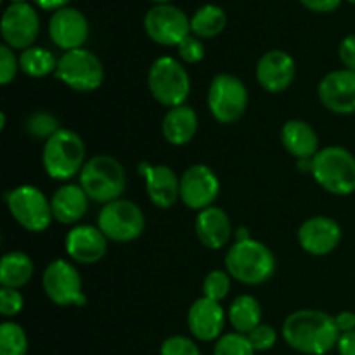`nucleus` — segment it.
<instances>
[{"label": "nucleus", "instance_id": "nucleus-47", "mask_svg": "<svg viewBox=\"0 0 355 355\" xmlns=\"http://www.w3.org/2000/svg\"><path fill=\"white\" fill-rule=\"evenodd\" d=\"M19 2H26V0H10V3H19Z\"/></svg>", "mask_w": 355, "mask_h": 355}, {"label": "nucleus", "instance_id": "nucleus-18", "mask_svg": "<svg viewBox=\"0 0 355 355\" xmlns=\"http://www.w3.org/2000/svg\"><path fill=\"white\" fill-rule=\"evenodd\" d=\"M295 75H297V62L291 54L281 49L266 52L257 62V82L270 94L284 92L293 83Z\"/></svg>", "mask_w": 355, "mask_h": 355}, {"label": "nucleus", "instance_id": "nucleus-25", "mask_svg": "<svg viewBox=\"0 0 355 355\" xmlns=\"http://www.w3.org/2000/svg\"><path fill=\"white\" fill-rule=\"evenodd\" d=\"M198 125L200 120L196 111L187 104H182L166 111L162 121V134L168 144L186 146L196 135Z\"/></svg>", "mask_w": 355, "mask_h": 355}, {"label": "nucleus", "instance_id": "nucleus-30", "mask_svg": "<svg viewBox=\"0 0 355 355\" xmlns=\"http://www.w3.org/2000/svg\"><path fill=\"white\" fill-rule=\"evenodd\" d=\"M28 336L17 322L6 321L0 324V355H26Z\"/></svg>", "mask_w": 355, "mask_h": 355}, {"label": "nucleus", "instance_id": "nucleus-31", "mask_svg": "<svg viewBox=\"0 0 355 355\" xmlns=\"http://www.w3.org/2000/svg\"><path fill=\"white\" fill-rule=\"evenodd\" d=\"M24 128H26V132L31 137L44 142H47L52 135L61 130L58 118L54 114L47 113V111H35V113H31L28 116L26 123H24Z\"/></svg>", "mask_w": 355, "mask_h": 355}, {"label": "nucleus", "instance_id": "nucleus-39", "mask_svg": "<svg viewBox=\"0 0 355 355\" xmlns=\"http://www.w3.org/2000/svg\"><path fill=\"white\" fill-rule=\"evenodd\" d=\"M338 55L345 69L355 71V33L347 35L338 47Z\"/></svg>", "mask_w": 355, "mask_h": 355}, {"label": "nucleus", "instance_id": "nucleus-9", "mask_svg": "<svg viewBox=\"0 0 355 355\" xmlns=\"http://www.w3.org/2000/svg\"><path fill=\"white\" fill-rule=\"evenodd\" d=\"M55 76L75 92H94L104 82V68L94 52L87 49L68 51L58 59Z\"/></svg>", "mask_w": 355, "mask_h": 355}, {"label": "nucleus", "instance_id": "nucleus-21", "mask_svg": "<svg viewBox=\"0 0 355 355\" xmlns=\"http://www.w3.org/2000/svg\"><path fill=\"white\" fill-rule=\"evenodd\" d=\"M225 326V311L218 302L198 298L187 312V328L200 342H217Z\"/></svg>", "mask_w": 355, "mask_h": 355}, {"label": "nucleus", "instance_id": "nucleus-26", "mask_svg": "<svg viewBox=\"0 0 355 355\" xmlns=\"http://www.w3.org/2000/svg\"><path fill=\"white\" fill-rule=\"evenodd\" d=\"M35 272L33 260L30 255L24 252L14 250V252L6 253L0 262V284L2 288H12V290H19V288L26 286L31 281Z\"/></svg>", "mask_w": 355, "mask_h": 355}, {"label": "nucleus", "instance_id": "nucleus-19", "mask_svg": "<svg viewBox=\"0 0 355 355\" xmlns=\"http://www.w3.org/2000/svg\"><path fill=\"white\" fill-rule=\"evenodd\" d=\"M139 173L146 180L149 201L159 210H168L180 200V179L175 170L166 165L139 163Z\"/></svg>", "mask_w": 355, "mask_h": 355}, {"label": "nucleus", "instance_id": "nucleus-23", "mask_svg": "<svg viewBox=\"0 0 355 355\" xmlns=\"http://www.w3.org/2000/svg\"><path fill=\"white\" fill-rule=\"evenodd\" d=\"M90 198L80 184H64L51 198L54 220L62 225H75L89 211Z\"/></svg>", "mask_w": 355, "mask_h": 355}, {"label": "nucleus", "instance_id": "nucleus-5", "mask_svg": "<svg viewBox=\"0 0 355 355\" xmlns=\"http://www.w3.org/2000/svg\"><path fill=\"white\" fill-rule=\"evenodd\" d=\"M312 177L315 182L335 196L355 193V156L343 146L322 148L312 158Z\"/></svg>", "mask_w": 355, "mask_h": 355}, {"label": "nucleus", "instance_id": "nucleus-44", "mask_svg": "<svg viewBox=\"0 0 355 355\" xmlns=\"http://www.w3.org/2000/svg\"><path fill=\"white\" fill-rule=\"evenodd\" d=\"M248 239H252V234H250L248 227L236 229V241H248Z\"/></svg>", "mask_w": 355, "mask_h": 355}, {"label": "nucleus", "instance_id": "nucleus-27", "mask_svg": "<svg viewBox=\"0 0 355 355\" xmlns=\"http://www.w3.org/2000/svg\"><path fill=\"white\" fill-rule=\"evenodd\" d=\"M227 318L236 333L248 335L262 324V305L252 295H239L229 307Z\"/></svg>", "mask_w": 355, "mask_h": 355}, {"label": "nucleus", "instance_id": "nucleus-36", "mask_svg": "<svg viewBox=\"0 0 355 355\" xmlns=\"http://www.w3.org/2000/svg\"><path fill=\"white\" fill-rule=\"evenodd\" d=\"M246 336H248L250 343H252V347L255 349V352H267V350L272 349L277 342V331L270 324H266V322L257 326V328L253 329V331H250Z\"/></svg>", "mask_w": 355, "mask_h": 355}, {"label": "nucleus", "instance_id": "nucleus-28", "mask_svg": "<svg viewBox=\"0 0 355 355\" xmlns=\"http://www.w3.org/2000/svg\"><path fill=\"white\" fill-rule=\"evenodd\" d=\"M225 26H227L225 10L215 3H207V6L200 7L191 17V33L201 40L218 37L225 30Z\"/></svg>", "mask_w": 355, "mask_h": 355}, {"label": "nucleus", "instance_id": "nucleus-20", "mask_svg": "<svg viewBox=\"0 0 355 355\" xmlns=\"http://www.w3.org/2000/svg\"><path fill=\"white\" fill-rule=\"evenodd\" d=\"M110 239L97 225H75L69 229L64 239V248L69 259L82 266H94L101 262L107 252Z\"/></svg>", "mask_w": 355, "mask_h": 355}, {"label": "nucleus", "instance_id": "nucleus-46", "mask_svg": "<svg viewBox=\"0 0 355 355\" xmlns=\"http://www.w3.org/2000/svg\"><path fill=\"white\" fill-rule=\"evenodd\" d=\"M151 2H155V3H170L172 0H151Z\"/></svg>", "mask_w": 355, "mask_h": 355}, {"label": "nucleus", "instance_id": "nucleus-1", "mask_svg": "<svg viewBox=\"0 0 355 355\" xmlns=\"http://www.w3.org/2000/svg\"><path fill=\"white\" fill-rule=\"evenodd\" d=\"M283 338L297 352L305 355H326L340 340L335 318L322 311L302 309L288 315L283 322Z\"/></svg>", "mask_w": 355, "mask_h": 355}, {"label": "nucleus", "instance_id": "nucleus-6", "mask_svg": "<svg viewBox=\"0 0 355 355\" xmlns=\"http://www.w3.org/2000/svg\"><path fill=\"white\" fill-rule=\"evenodd\" d=\"M148 87L156 103L172 110L186 104L191 94V76L180 59L162 55L149 66Z\"/></svg>", "mask_w": 355, "mask_h": 355}, {"label": "nucleus", "instance_id": "nucleus-8", "mask_svg": "<svg viewBox=\"0 0 355 355\" xmlns=\"http://www.w3.org/2000/svg\"><path fill=\"white\" fill-rule=\"evenodd\" d=\"M97 227L110 241L130 243L142 236L146 229L144 211L130 200H114L103 205L97 215Z\"/></svg>", "mask_w": 355, "mask_h": 355}, {"label": "nucleus", "instance_id": "nucleus-7", "mask_svg": "<svg viewBox=\"0 0 355 355\" xmlns=\"http://www.w3.org/2000/svg\"><path fill=\"white\" fill-rule=\"evenodd\" d=\"M211 116L222 125L236 123L248 107V90L241 78L231 73H218L214 76L207 96Z\"/></svg>", "mask_w": 355, "mask_h": 355}, {"label": "nucleus", "instance_id": "nucleus-17", "mask_svg": "<svg viewBox=\"0 0 355 355\" xmlns=\"http://www.w3.org/2000/svg\"><path fill=\"white\" fill-rule=\"evenodd\" d=\"M89 21L75 7H62L55 10L49 21V37L61 51L82 49L89 38Z\"/></svg>", "mask_w": 355, "mask_h": 355}, {"label": "nucleus", "instance_id": "nucleus-16", "mask_svg": "<svg viewBox=\"0 0 355 355\" xmlns=\"http://www.w3.org/2000/svg\"><path fill=\"white\" fill-rule=\"evenodd\" d=\"M298 243H300V248L309 255H329L342 243V227L335 218L315 215L300 225Z\"/></svg>", "mask_w": 355, "mask_h": 355}, {"label": "nucleus", "instance_id": "nucleus-38", "mask_svg": "<svg viewBox=\"0 0 355 355\" xmlns=\"http://www.w3.org/2000/svg\"><path fill=\"white\" fill-rule=\"evenodd\" d=\"M24 307V298L19 290L12 288H2L0 290V314L3 318H14L19 314Z\"/></svg>", "mask_w": 355, "mask_h": 355}, {"label": "nucleus", "instance_id": "nucleus-45", "mask_svg": "<svg viewBox=\"0 0 355 355\" xmlns=\"http://www.w3.org/2000/svg\"><path fill=\"white\" fill-rule=\"evenodd\" d=\"M3 127H6V113H0V130H3Z\"/></svg>", "mask_w": 355, "mask_h": 355}, {"label": "nucleus", "instance_id": "nucleus-34", "mask_svg": "<svg viewBox=\"0 0 355 355\" xmlns=\"http://www.w3.org/2000/svg\"><path fill=\"white\" fill-rule=\"evenodd\" d=\"M177 54H179V59L186 64H198L205 59V54H207V49H205V44L201 42V38L194 37L193 33L182 42V44L177 47Z\"/></svg>", "mask_w": 355, "mask_h": 355}, {"label": "nucleus", "instance_id": "nucleus-15", "mask_svg": "<svg viewBox=\"0 0 355 355\" xmlns=\"http://www.w3.org/2000/svg\"><path fill=\"white\" fill-rule=\"evenodd\" d=\"M318 96L322 106L335 114L355 113V71L335 69L319 82Z\"/></svg>", "mask_w": 355, "mask_h": 355}, {"label": "nucleus", "instance_id": "nucleus-37", "mask_svg": "<svg viewBox=\"0 0 355 355\" xmlns=\"http://www.w3.org/2000/svg\"><path fill=\"white\" fill-rule=\"evenodd\" d=\"M19 69V58H16L12 49L9 45H0V83L9 85L16 78Z\"/></svg>", "mask_w": 355, "mask_h": 355}, {"label": "nucleus", "instance_id": "nucleus-24", "mask_svg": "<svg viewBox=\"0 0 355 355\" xmlns=\"http://www.w3.org/2000/svg\"><path fill=\"white\" fill-rule=\"evenodd\" d=\"M281 142L297 159H312L321 151L318 132L304 120H288L281 128Z\"/></svg>", "mask_w": 355, "mask_h": 355}, {"label": "nucleus", "instance_id": "nucleus-43", "mask_svg": "<svg viewBox=\"0 0 355 355\" xmlns=\"http://www.w3.org/2000/svg\"><path fill=\"white\" fill-rule=\"evenodd\" d=\"M35 3H37L40 9L44 10H59L62 9V7H68L69 0H33Z\"/></svg>", "mask_w": 355, "mask_h": 355}, {"label": "nucleus", "instance_id": "nucleus-32", "mask_svg": "<svg viewBox=\"0 0 355 355\" xmlns=\"http://www.w3.org/2000/svg\"><path fill=\"white\" fill-rule=\"evenodd\" d=\"M203 297L210 298V300L218 302L220 304L225 297L231 291V274L227 270L215 269L211 272L207 274V277L203 279Z\"/></svg>", "mask_w": 355, "mask_h": 355}, {"label": "nucleus", "instance_id": "nucleus-42", "mask_svg": "<svg viewBox=\"0 0 355 355\" xmlns=\"http://www.w3.org/2000/svg\"><path fill=\"white\" fill-rule=\"evenodd\" d=\"M336 349H338L340 355H355V331L340 336Z\"/></svg>", "mask_w": 355, "mask_h": 355}, {"label": "nucleus", "instance_id": "nucleus-13", "mask_svg": "<svg viewBox=\"0 0 355 355\" xmlns=\"http://www.w3.org/2000/svg\"><path fill=\"white\" fill-rule=\"evenodd\" d=\"M40 33V17L33 6L28 2L10 3L2 16L3 44L12 51H24L33 47Z\"/></svg>", "mask_w": 355, "mask_h": 355}, {"label": "nucleus", "instance_id": "nucleus-2", "mask_svg": "<svg viewBox=\"0 0 355 355\" xmlns=\"http://www.w3.org/2000/svg\"><path fill=\"white\" fill-rule=\"evenodd\" d=\"M276 257L272 250L257 239L236 241L225 253V270L232 279L248 286L267 283L276 272Z\"/></svg>", "mask_w": 355, "mask_h": 355}, {"label": "nucleus", "instance_id": "nucleus-29", "mask_svg": "<svg viewBox=\"0 0 355 355\" xmlns=\"http://www.w3.org/2000/svg\"><path fill=\"white\" fill-rule=\"evenodd\" d=\"M55 68H58V59L47 49L33 45V47L21 51L19 69L24 75L31 76V78H44L51 73H55Z\"/></svg>", "mask_w": 355, "mask_h": 355}, {"label": "nucleus", "instance_id": "nucleus-11", "mask_svg": "<svg viewBox=\"0 0 355 355\" xmlns=\"http://www.w3.org/2000/svg\"><path fill=\"white\" fill-rule=\"evenodd\" d=\"M146 35L163 47H179L191 35V17L172 3H156L144 16Z\"/></svg>", "mask_w": 355, "mask_h": 355}, {"label": "nucleus", "instance_id": "nucleus-10", "mask_svg": "<svg viewBox=\"0 0 355 355\" xmlns=\"http://www.w3.org/2000/svg\"><path fill=\"white\" fill-rule=\"evenodd\" d=\"M7 208L14 220L30 232H44L54 220L51 200L38 187L24 184L6 194Z\"/></svg>", "mask_w": 355, "mask_h": 355}, {"label": "nucleus", "instance_id": "nucleus-33", "mask_svg": "<svg viewBox=\"0 0 355 355\" xmlns=\"http://www.w3.org/2000/svg\"><path fill=\"white\" fill-rule=\"evenodd\" d=\"M214 355H255V349L250 343L248 336L241 333H227L217 340Z\"/></svg>", "mask_w": 355, "mask_h": 355}, {"label": "nucleus", "instance_id": "nucleus-22", "mask_svg": "<svg viewBox=\"0 0 355 355\" xmlns=\"http://www.w3.org/2000/svg\"><path fill=\"white\" fill-rule=\"evenodd\" d=\"M194 231L201 245L208 250H220L232 236V224L229 215L222 208L210 207L198 211Z\"/></svg>", "mask_w": 355, "mask_h": 355}, {"label": "nucleus", "instance_id": "nucleus-48", "mask_svg": "<svg viewBox=\"0 0 355 355\" xmlns=\"http://www.w3.org/2000/svg\"><path fill=\"white\" fill-rule=\"evenodd\" d=\"M347 2H350V3H354V6H355V0H347Z\"/></svg>", "mask_w": 355, "mask_h": 355}, {"label": "nucleus", "instance_id": "nucleus-41", "mask_svg": "<svg viewBox=\"0 0 355 355\" xmlns=\"http://www.w3.org/2000/svg\"><path fill=\"white\" fill-rule=\"evenodd\" d=\"M335 324H336V328H338L340 335H345V333L355 331V312L343 311V312H340V314H336Z\"/></svg>", "mask_w": 355, "mask_h": 355}, {"label": "nucleus", "instance_id": "nucleus-4", "mask_svg": "<svg viewBox=\"0 0 355 355\" xmlns=\"http://www.w3.org/2000/svg\"><path fill=\"white\" fill-rule=\"evenodd\" d=\"M78 177V184L83 187L90 201L101 205L120 200L127 187L123 165L110 155H97L87 159Z\"/></svg>", "mask_w": 355, "mask_h": 355}, {"label": "nucleus", "instance_id": "nucleus-14", "mask_svg": "<svg viewBox=\"0 0 355 355\" xmlns=\"http://www.w3.org/2000/svg\"><path fill=\"white\" fill-rule=\"evenodd\" d=\"M220 193V180L208 165L198 163L180 175V201L189 210L201 211L214 207Z\"/></svg>", "mask_w": 355, "mask_h": 355}, {"label": "nucleus", "instance_id": "nucleus-35", "mask_svg": "<svg viewBox=\"0 0 355 355\" xmlns=\"http://www.w3.org/2000/svg\"><path fill=\"white\" fill-rule=\"evenodd\" d=\"M159 355H201V352L194 340L182 335H175L162 343Z\"/></svg>", "mask_w": 355, "mask_h": 355}, {"label": "nucleus", "instance_id": "nucleus-12", "mask_svg": "<svg viewBox=\"0 0 355 355\" xmlns=\"http://www.w3.org/2000/svg\"><path fill=\"white\" fill-rule=\"evenodd\" d=\"M42 286L49 300L59 307H83L87 304V297L82 290V277L68 260H52L44 270Z\"/></svg>", "mask_w": 355, "mask_h": 355}, {"label": "nucleus", "instance_id": "nucleus-40", "mask_svg": "<svg viewBox=\"0 0 355 355\" xmlns=\"http://www.w3.org/2000/svg\"><path fill=\"white\" fill-rule=\"evenodd\" d=\"M300 3L305 7V9L312 10V12L326 14L338 9L342 0H300Z\"/></svg>", "mask_w": 355, "mask_h": 355}, {"label": "nucleus", "instance_id": "nucleus-3", "mask_svg": "<svg viewBox=\"0 0 355 355\" xmlns=\"http://www.w3.org/2000/svg\"><path fill=\"white\" fill-rule=\"evenodd\" d=\"M85 155L87 149L83 139L69 128H61L58 134L44 142L42 165L51 179L64 182L80 175L87 163Z\"/></svg>", "mask_w": 355, "mask_h": 355}]
</instances>
